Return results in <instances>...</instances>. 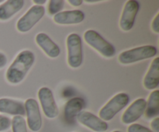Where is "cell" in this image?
Here are the masks:
<instances>
[{
	"label": "cell",
	"instance_id": "cell-12",
	"mask_svg": "<svg viewBox=\"0 0 159 132\" xmlns=\"http://www.w3.org/2000/svg\"><path fill=\"white\" fill-rule=\"evenodd\" d=\"M85 17V13L79 9L61 11L54 16V21L61 25L78 24L82 23Z\"/></svg>",
	"mask_w": 159,
	"mask_h": 132
},
{
	"label": "cell",
	"instance_id": "cell-29",
	"mask_svg": "<svg viewBox=\"0 0 159 132\" xmlns=\"http://www.w3.org/2000/svg\"><path fill=\"white\" fill-rule=\"evenodd\" d=\"M112 132H121V131H120V130H113V131Z\"/></svg>",
	"mask_w": 159,
	"mask_h": 132
},
{
	"label": "cell",
	"instance_id": "cell-24",
	"mask_svg": "<svg viewBox=\"0 0 159 132\" xmlns=\"http://www.w3.org/2000/svg\"><path fill=\"white\" fill-rule=\"evenodd\" d=\"M151 127L155 132H159V117L157 116L151 122Z\"/></svg>",
	"mask_w": 159,
	"mask_h": 132
},
{
	"label": "cell",
	"instance_id": "cell-8",
	"mask_svg": "<svg viewBox=\"0 0 159 132\" xmlns=\"http://www.w3.org/2000/svg\"><path fill=\"white\" fill-rule=\"evenodd\" d=\"M24 107L29 129L34 132L39 131L42 127V118L38 102L30 98L26 99Z\"/></svg>",
	"mask_w": 159,
	"mask_h": 132
},
{
	"label": "cell",
	"instance_id": "cell-9",
	"mask_svg": "<svg viewBox=\"0 0 159 132\" xmlns=\"http://www.w3.org/2000/svg\"><path fill=\"white\" fill-rule=\"evenodd\" d=\"M139 9V3L135 0H129L126 2L120 20V26L123 30L129 31L133 28Z\"/></svg>",
	"mask_w": 159,
	"mask_h": 132
},
{
	"label": "cell",
	"instance_id": "cell-4",
	"mask_svg": "<svg viewBox=\"0 0 159 132\" xmlns=\"http://www.w3.org/2000/svg\"><path fill=\"white\" fill-rule=\"evenodd\" d=\"M84 39L90 47L106 57H112L116 54L114 47L103 38L99 33L89 30L84 34Z\"/></svg>",
	"mask_w": 159,
	"mask_h": 132
},
{
	"label": "cell",
	"instance_id": "cell-25",
	"mask_svg": "<svg viewBox=\"0 0 159 132\" xmlns=\"http://www.w3.org/2000/svg\"><path fill=\"white\" fill-rule=\"evenodd\" d=\"M7 64V57L4 54L0 52V68H2Z\"/></svg>",
	"mask_w": 159,
	"mask_h": 132
},
{
	"label": "cell",
	"instance_id": "cell-22",
	"mask_svg": "<svg viewBox=\"0 0 159 132\" xmlns=\"http://www.w3.org/2000/svg\"><path fill=\"white\" fill-rule=\"evenodd\" d=\"M11 120L3 115H0V132L5 131L10 128Z\"/></svg>",
	"mask_w": 159,
	"mask_h": 132
},
{
	"label": "cell",
	"instance_id": "cell-10",
	"mask_svg": "<svg viewBox=\"0 0 159 132\" xmlns=\"http://www.w3.org/2000/svg\"><path fill=\"white\" fill-rule=\"evenodd\" d=\"M147 101L144 98H139L134 101L122 115V122L125 124H134L141 118L145 112Z\"/></svg>",
	"mask_w": 159,
	"mask_h": 132
},
{
	"label": "cell",
	"instance_id": "cell-15",
	"mask_svg": "<svg viewBox=\"0 0 159 132\" xmlns=\"http://www.w3.org/2000/svg\"><path fill=\"white\" fill-rule=\"evenodd\" d=\"M85 101L80 97H74L66 102L64 110L65 118L68 123L74 122L75 119L79 113L83 110Z\"/></svg>",
	"mask_w": 159,
	"mask_h": 132
},
{
	"label": "cell",
	"instance_id": "cell-7",
	"mask_svg": "<svg viewBox=\"0 0 159 132\" xmlns=\"http://www.w3.org/2000/svg\"><path fill=\"white\" fill-rule=\"evenodd\" d=\"M38 98L45 116L54 119L58 116L59 110L52 92L48 87H42L38 91Z\"/></svg>",
	"mask_w": 159,
	"mask_h": 132
},
{
	"label": "cell",
	"instance_id": "cell-6",
	"mask_svg": "<svg viewBox=\"0 0 159 132\" xmlns=\"http://www.w3.org/2000/svg\"><path fill=\"white\" fill-rule=\"evenodd\" d=\"M45 9L43 6H33L16 23L20 32L26 33L30 30L44 16Z\"/></svg>",
	"mask_w": 159,
	"mask_h": 132
},
{
	"label": "cell",
	"instance_id": "cell-16",
	"mask_svg": "<svg viewBox=\"0 0 159 132\" xmlns=\"http://www.w3.org/2000/svg\"><path fill=\"white\" fill-rule=\"evenodd\" d=\"M159 85V57H157L152 61L151 66L144 79V88L154 90Z\"/></svg>",
	"mask_w": 159,
	"mask_h": 132
},
{
	"label": "cell",
	"instance_id": "cell-11",
	"mask_svg": "<svg viewBox=\"0 0 159 132\" xmlns=\"http://www.w3.org/2000/svg\"><path fill=\"white\" fill-rule=\"evenodd\" d=\"M76 117L80 124L95 132H105L108 129V124L106 121L89 111H82Z\"/></svg>",
	"mask_w": 159,
	"mask_h": 132
},
{
	"label": "cell",
	"instance_id": "cell-5",
	"mask_svg": "<svg viewBox=\"0 0 159 132\" xmlns=\"http://www.w3.org/2000/svg\"><path fill=\"white\" fill-rule=\"evenodd\" d=\"M67 48L68 65L73 68H79L83 60L82 39L79 34H71L68 36Z\"/></svg>",
	"mask_w": 159,
	"mask_h": 132
},
{
	"label": "cell",
	"instance_id": "cell-3",
	"mask_svg": "<svg viewBox=\"0 0 159 132\" xmlns=\"http://www.w3.org/2000/svg\"><path fill=\"white\" fill-rule=\"evenodd\" d=\"M130 96L125 93H120L110 99L99 113V118L104 121H111L120 110L127 107Z\"/></svg>",
	"mask_w": 159,
	"mask_h": 132
},
{
	"label": "cell",
	"instance_id": "cell-19",
	"mask_svg": "<svg viewBox=\"0 0 159 132\" xmlns=\"http://www.w3.org/2000/svg\"><path fill=\"white\" fill-rule=\"evenodd\" d=\"M12 132H27L26 123L23 116H14L11 121Z\"/></svg>",
	"mask_w": 159,
	"mask_h": 132
},
{
	"label": "cell",
	"instance_id": "cell-28",
	"mask_svg": "<svg viewBox=\"0 0 159 132\" xmlns=\"http://www.w3.org/2000/svg\"><path fill=\"white\" fill-rule=\"evenodd\" d=\"M85 2L88 3H95V2H99V1H98V0H86Z\"/></svg>",
	"mask_w": 159,
	"mask_h": 132
},
{
	"label": "cell",
	"instance_id": "cell-23",
	"mask_svg": "<svg viewBox=\"0 0 159 132\" xmlns=\"http://www.w3.org/2000/svg\"><path fill=\"white\" fill-rule=\"evenodd\" d=\"M152 27L154 32L156 33V34H158L159 33V12L157 13V15L155 16V19H154L153 21H152Z\"/></svg>",
	"mask_w": 159,
	"mask_h": 132
},
{
	"label": "cell",
	"instance_id": "cell-14",
	"mask_svg": "<svg viewBox=\"0 0 159 132\" xmlns=\"http://www.w3.org/2000/svg\"><path fill=\"white\" fill-rule=\"evenodd\" d=\"M0 113L23 116L26 115V110L23 102L8 98H2L0 99Z\"/></svg>",
	"mask_w": 159,
	"mask_h": 132
},
{
	"label": "cell",
	"instance_id": "cell-17",
	"mask_svg": "<svg viewBox=\"0 0 159 132\" xmlns=\"http://www.w3.org/2000/svg\"><path fill=\"white\" fill-rule=\"evenodd\" d=\"M24 6L23 0H9L0 5V20H8L20 11Z\"/></svg>",
	"mask_w": 159,
	"mask_h": 132
},
{
	"label": "cell",
	"instance_id": "cell-21",
	"mask_svg": "<svg viewBox=\"0 0 159 132\" xmlns=\"http://www.w3.org/2000/svg\"><path fill=\"white\" fill-rule=\"evenodd\" d=\"M127 132H153L148 127L139 124H132L127 128Z\"/></svg>",
	"mask_w": 159,
	"mask_h": 132
},
{
	"label": "cell",
	"instance_id": "cell-18",
	"mask_svg": "<svg viewBox=\"0 0 159 132\" xmlns=\"http://www.w3.org/2000/svg\"><path fill=\"white\" fill-rule=\"evenodd\" d=\"M145 116L148 119L157 117L159 114V90L155 89L151 93L146 105Z\"/></svg>",
	"mask_w": 159,
	"mask_h": 132
},
{
	"label": "cell",
	"instance_id": "cell-20",
	"mask_svg": "<svg viewBox=\"0 0 159 132\" xmlns=\"http://www.w3.org/2000/svg\"><path fill=\"white\" fill-rule=\"evenodd\" d=\"M65 6L64 0H51L48 2V12L50 15L54 16L61 12Z\"/></svg>",
	"mask_w": 159,
	"mask_h": 132
},
{
	"label": "cell",
	"instance_id": "cell-1",
	"mask_svg": "<svg viewBox=\"0 0 159 132\" xmlns=\"http://www.w3.org/2000/svg\"><path fill=\"white\" fill-rule=\"evenodd\" d=\"M35 61L34 53L28 50L21 51L13 61L6 71V77L11 84H18L24 79L25 76Z\"/></svg>",
	"mask_w": 159,
	"mask_h": 132
},
{
	"label": "cell",
	"instance_id": "cell-27",
	"mask_svg": "<svg viewBox=\"0 0 159 132\" xmlns=\"http://www.w3.org/2000/svg\"><path fill=\"white\" fill-rule=\"evenodd\" d=\"M46 0H34L33 2L36 4V6H42V5L46 3Z\"/></svg>",
	"mask_w": 159,
	"mask_h": 132
},
{
	"label": "cell",
	"instance_id": "cell-2",
	"mask_svg": "<svg viewBox=\"0 0 159 132\" xmlns=\"http://www.w3.org/2000/svg\"><path fill=\"white\" fill-rule=\"evenodd\" d=\"M157 48L155 46L144 45L123 51L120 54L118 60L120 63L123 65H130L155 57L157 54Z\"/></svg>",
	"mask_w": 159,
	"mask_h": 132
},
{
	"label": "cell",
	"instance_id": "cell-13",
	"mask_svg": "<svg viewBox=\"0 0 159 132\" xmlns=\"http://www.w3.org/2000/svg\"><path fill=\"white\" fill-rule=\"evenodd\" d=\"M36 43L51 58L57 57L61 54L60 48L44 33H40L36 36Z\"/></svg>",
	"mask_w": 159,
	"mask_h": 132
},
{
	"label": "cell",
	"instance_id": "cell-26",
	"mask_svg": "<svg viewBox=\"0 0 159 132\" xmlns=\"http://www.w3.org/2000/svg\"><path fill=\"white\" fill-rule=\"evenodd\" d=\"M68 2L73 6H79L82 4V0H68Z\"/></svg>",
	"mask_w": 159,
	"mask_h": 132
},
{
	"label": "cell",
	"instance_id": "cell-30",
	"mask_svg": "<svg viewBox=\"0 0 159 132\" xmlns=\"http://www.w3.org/2000/svg\"><path fill=\"white\" fill-rule=\"evenodd\" d=\"M2 2H4V1H2V0H0V3H2Z\"/></svg>",
	"mask_w": 159,
	"mask_h": 132
}]
</instances>
